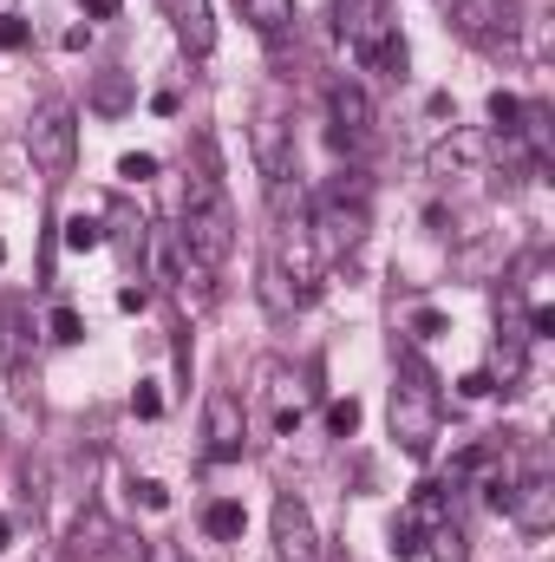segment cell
Masks as SVG:
<instances>
[{"label": "cell", "instance_id": "obj_1", "mask_svg": "<svg viewBox=\"0 0 555 562\" xmlns=\"http://www.w3.org/2000/svg\"><path fill=\"white\" fill-rule=\"evenodd\" d=\"M177 243L203 262V269H223L229 249H236V210H229V190L216 177V144L196 138V170L183 177V229Z\"/></svg>", "mask_w": 555, "mask_h": 562}, {"label": "cell", "instance_id": "obj_2", "mask_svg": "<svg viewBox=\"0 0 555 562\" xmlns=\"http://www.w3.org/2000/svg\"><path fill=\"white\" fill-rule=\"evenodd\" d=\"M438 419H444L438 373L418 360L412 347H399V386H393V438H399V451H406V458H431Z\"/></svg>", "mask_w": 555, "mask_h": 562}, {"label": "cell", "instance_id": "obj_3", "mask_svg": "<svg viewBox=\"0 0 555 562\" xmlns=\"http://www.w3.org/2000/svg\"><path fill=\"white\" fill-rule=\"evenodd\" d=\"M333 13H340L347 53H353L366 72L406 79V40H399V20H393V0H333Z\"/></svg>", "mask_w": 555, "mask_h": 562}, {"label": "cell", "instance_id": "obj_4", "mask_svg": "<svg viewBox=\"0 0 555 562\" xmlns=\"http://www.w3.org/2000/svg\"><path fill=\"white\" fill-rule=\"evenodd\" d=\"M26 157H33V170H39L46 183H66V177H72V164H79V119H72V105H39V112H33V125H26Z\"/></svg>", "mask_w": 555, "mask_h": 562}, {"label": "cell", "instance_id": "obj_5", "mask_svg": "<svg viewBox=\"0 0 555 562\" xmlns=\"http://www.w3.org/2000/svg\"><path fill=\"white\" fill-rule=\"evenodd\" d=\"M366 203L360 196H320L314 203V249H320V262H347L360 243H366Z\"/></svg>", "mask_w": 555, "mask_h": 562}, {"label": "cell", "instance_id": "obj_6", "mask_svg": "<svg viewBox=\"0 0 555 562\" xmlns=\"http://www.w3.org/2000/svg\"><path fill=\"white\" fill-rule=\"evenodd\" d=\"M451 26L471 46H510L523 26V0H451Z\"/></svg>", "mask_w": 555, "mask_h": 562}, {"label": "cell", "instance_id": "obj_7", "mask_svg": "<svg viewBox=\"0 0 555 562\" xmlns=\"http://www.w3.org/2000/svg\"><path fill=\"white\" fill-rule=\"evenodd\" d=\"M203 445H209L216 464L242 458V445H249V406H242V393L209 386V400H203Z\"/></svg>", "mask_w": 555, "mask_h": 562}, {"label": "cell", "instance_id": "obj_8", "mask_svg": "<svg viewBox=\"0 0 555 562\" xmlns=\"http://www.w3.org/2000/svg\"><path fill=\"white\" fill-rule=\"evenodd\" d=\"M327 119H333V150H366V138H373V99H366V86L333 79L327 86Z\"/></svg>", "mask_w": 555, "mask_h": 562}, {"label": "cell", "instance_id": "obj_9", "mask_svg": "<svg viewBox=\"0 0 555 562\" xmlns=\"http://www.w3.org/2000/svg\"><path fill=\"white\" fill-rule=\"evenodd\" d=\"M249 144H256V170L281 183V177H294V125H287V112H281L275 99L256 112V125H249Z\"/></svg>", "mask_w": 555, "mask_h": 562}, {"label": "cell", "instance_id": "obj_10", "mask_svg": "<svg viewBox=\"0 0 555 562\" xmlns=\"http://www.w3.org/2000/svg\"><path fill=\"white\" fill-rule=\"evenodd\" d=\"M503 517H510L523 537H550L555 530V484L543 477V471L510 477V491H503Z\"/></svg>", "mask_w": 555, "mask_h": 562}, {"label": "cell", "instance_id": "obj_11", "mask_svg": "<svg viewBox=\"0 0 555 562\" xmlns=\"http://www.w3.org/2000/svg\"><path fill=\"white\" fill-rule=\"evenodd\" d=\"M484 157H490V132H477V125H451V138L431 144L424 170H431L438 183H451V177H477Z\"/></svg>", "mask_w": 555, "mask_h": 562}, {"label": "cell", "instance_id": "obj_12", "mask_svg": "<svg viewBox=\"0 0 555 562\" xmlns=\"http://www.w3.org/2000/svg\"><path fill=\"white\" fill-rule=\"evenodd\" d=\"M275 557L281 562H320V537H314V517L294 491L275 497Z\"/></svg>", "mask_w": 555, "mask_h": 562}, {"label": "cell", "instance_id": "obj_13", "mask_svg": "<svg viewBox=\"0 0 555 562\" xmlns=\"http://www.w3.org/2000/svg\"><path fill=\"white\" fill-rule=\"evenodd\" d=\"M163 20H170V33H177V46L183 53H209L216 46V20H209V0H163Z\"/></svg>", "mask_w": 555, "mask_h": 562}, {"label": "cell", "instance_id": "obj_14", "mask_svg": "<svg viewBox=\"0 0 555 562\" xmlns=\"http://www.w3.org/2000/svg\"><path fill=\"white\" fill-rule=\"evenodd\" d=\"M209 276H216V269H203L190 249H177V262H170V281H177V301H183L190 314H209V307H216V288H209Z\"/></svg>", "mask_w": 555, "mask_h": 562}, {"label": "cell", "instance_id": "obj_15", "mask_svg": "<svg viewBox=\"0 0 555 562\" xmlns=\"http://www.w3.org/2000/svg\"><path fill=\"white\" fill-rule=\"evenodd\" d=\"M399 517L412 524L418 537H424V530H438V524L451 517V484H418V491H412V504H406Z\"/></svg>", "mask_w": 555, "mask_h": 562}, {"label": "cell", "instance_id": "obj_16", "mask_svg": "<svg viewBox=\"0 0 555 562\" xmlns=\"http://www.w3.org/2000/svg\"><path fill=\"white\" fill-rule=\"evenodd\" d=\"M236 7H242V20H249L262 40H281V33L301 20V13H294V0H236Z\"/></svg>", "mask_w": 555, "mask_h": 562}, {"label": "cell", "instance_id": "obj_17", "mask_svg": "<svg viewBox=\"0 0 555 562\" xmlns=\"http://www.w3.org/2000/svg\"><path fill=\"white\" fill-rule=\"evenodd\" d=\"M105 543H118L112 524H105V510H86V517L72 524V543H66V550H72V562H86V557H105Z\"/></svg>", "mask_w": 555, "mask_h": 562}, {"label": "cell", "instance_id": "obj_18", "mask_svg": "<svg viewBox=\"0 0 555 562\" xmlns=\"http://www.w3.org/2000/svg\"><path fill=\"white\" fill-rule=\"evenodd\" d=\"M203 530H209V537H216V543H236V537H242V530H249V510H242V504H236V497H216V504H209V510H203Z\"/></svg>", "mask_w": 555, "mask_h": 562}, {"label": "cell", "instance_id": "obj_19", "mask_svg": "<svg viewBox=\"0 0 555 562\" xmlns=\"http://www.w3.org/2000/svg\"><path fill=\"white\" fill-rule=\"evenodd\" d=\"M262 301H269V314H275V321H287V314L301 307V294H294V281L281 276V269L269 262V256H262Z\"/></svg>", "mask_w": 555, "mask_h": 562}, {"label": "cell", "instance_id": "obj_20", "mask_svg": "<svg viewBox=\"0 0 555 562\" xmlns=\"http://www.w3.org/2000/svg\"><path fill=\"white\" fill-rule=\"evenodd\" d=\"M92 112H105V119L132 112V79H125V72H99V86H92Z\"/></svg>", "mask_w": 555, "mask_h": 562}, {"label": "cell", "instance_id": "obj_21", "mask_svg": "<svg viewBox=\"0 0 555 562\" xmlns=\"http://www.w3.org/2000/svg\"><path fill=\"white\" fill-rule=\"evenodd\" d=\"M523 340H530V334H517V327L503 321V334H497V373H503V386L523 380ZM497 373H490V380H497Z\"/></svg>", "mask_w": 555, "mask_h": 562}, {"label": "cell", "instance_id": "obj_22", "mask_svg": "<svg viewBox=\"0 0 555 562\" xmlns=\"http://www.w3.org/2000/svg\"><path fill=\"white\" fill-rule=\"evenodd\" d=\"M424 550H431L438 562H471V543H464V530H457L451 517H444L438 530H424Z\"/></svg>", "mask_w": 555, "mask_h": 562}, {"label": "cell", "instance_id": "obj_23", "mask_svg": "<svg viewBox=\"0 0 555 562\" xmlns=\"http://www.w3.org/2000/svg\"><path fill=\"white\" fill-rule=\"evenodd\" d=\"M66 249H72V256H92V249H105V229H99V223L79 210V216L66 223Z\"/></svg>", "mask_w": 555, "mask_h": 562}, {"label": "cell", "instance_id": "obj_24", "mask_svg": "<svg viewBox=\"0 0 555 562\" xmlns=\"http://www.w3.org/2000/svg\"><path fill=\"white\" fill-rule=\"evenodd\" d=\"M327 431H333V438H353V431H360V400H333V406H327Z\"/></svg>", "mask_w": 555, "mask_h": 562}, {"label": "cell", "instance_id": "obj_25", "mask_svg": "<svg viewBox=\"0 0 555 562\" xmlns=\"http://www.w3.org/2000/svg\"><path fill=\"white\" fill-rule=\"evenodd\" d=\"M118 177H125V183H150V177H157V157H150V150H125V157H118Z\"/></svg>", "mask_w": 555, "mask_h": 562}, {"label": "cell", "instance_id": "obj_26", "mask_svg": "<svg viewBox=\"0 0 555 562\" xmlns=\"http://www.w3.org/2000/svg\"><path fill=\"white\" fill-rule=\"evenodd\" d=\"M53 340H59V347H79V340H86V321H79L72 307H53Z\"/></svg>", "mask_w": 555, "mask_h": 562}, {"label": "cell", "instance_id": "obj_27", "mask_svg": "<svg viewBox=\"0 0 555 562\" xmlns=\"http://www.w3.org/2000/svg\"><path fill=\"white\" fill-rule=\"evenodd\" d=\"M490 119L503 125V138L517 132V119H523V99H510V92H490Z\"/></svg>", "mask_w": 555, "mask_h": 562}, {"label": "cell", "instance_id": "obj_28", "mask_svg": "<svg viewBox=\"0 0 555 562\" xmlns=\"http://www.w3.org/2000/svg\"><path fill=\"white\" fill-rule=\"evenodd\" d=\"M418 550H424V537H418L406 517H393V557L406 562V557H418Z\"/></svg>", "mask_w": 555, "mask_h": 562}, {"label": "cell", "instance_id": "obj_29", "mask_svg": "<svg viewBox=\"0 0 555 562\" xmlns=\"http://www.w3.org/2000/svg\"><path fill=\"white\" fill-rule=\"evenodd\" d=\"M26 40H33V33H26V20H20V13H0V53H20Z\"/></svg>", "mask_w": 555, "mask_h": 562}, {"label": "cell", "instance_id": "obj_30", "mask_svg": "<svg viewBox=\"0 0 555 562\" xmlns=\"http://www.w3.org/2000/svg\"><path fill=\"white\" fill-rule=\"evenodd\" d=\"M550 334H555V307L536 301V307H530V340H550Z\"/></svg>", "mask_w": 555, "mask_h": 562}, {"label": "cell", "instance_id": "obj_31", "mask_svg": "<svg viewBox=\"0 0 555 562\" xmlns=\"http://www.w3.org/2000/svg\"><path fill=\"white\" fill-rule=\"evenodd\" d=\"M457 393H464V400H490V393H497V380H490V373H464V380H457Z\"/></svg>", "mask_w": 555, "mask_h": 562}, {"label": "cell", "instance_id": "obj_32", "mask_svg": "<svg viewBox=\"0 0 555 562\" xmlns=\"http://www.w3.org/2000/svg\"><path fill=\"white\" fill-rule=\"evenodd\" d=\"M132 413H138V419H157V413H163V400H157V386H138V393H132Z\"/></svg>", "mask_w": 555, "mask_h": 562}, {"label": "cell", "instance_id": "obj_33", "mask_svg": "<svg viewBox=\"0 0 555 562\" xmlns=\"http://www.w3.org/2000/svg\"><path fill=\"white\" fill-rule=\"evenodd\" d=\"M412 334H444V314H438V307H418V314H412Z\"/></svg>", "mask_w": 555, "mask_h": 562}, {"label": "cell", "instance_id": "obj_34", "mask_svg": "<svg viewBox=\"0 0 555 562\" xmlns=\"http://www.w3.org/2000/svg\"><path fill=\"white\" fill-rule=\"evenodd\" d=\"M138 497H144V510H170V491L163 484H138Z\"/></svg>", "mask_w": 555, "mask_h": 562}, {"label": "cell", "instance_id": "obj_35", "mask_svg": "<svg viewBox=\"0 0 555 562\" xmlns=\"http://www.w3.org/2000/svg\"><path fill=\"white\" fill-rule=\"evenodd\" d=\"M86 7H92V20H112L118 13V0H86Z\"/></svg>", "mask_w": 555, "mask_h": 562}, {"label": "cell", "instance_id": "obj_36", "mask_svg": "<svg viewBox=\"0 0 555 562\" xmlns=\"http://www.w3.org/2000/svg\"><path fill=\"white\" fill-rule=\"evenodd\" d=\"M7 543H13V524H7V517H0V550H7Z\"/></svg>", "mask_w": 555, "mask_h": 562}, {"label": "cell", "instance_id": "obj_37", "mask_svg": "<svg viewBox=\"0 0 555 562\" xmlns=\"http://www.w3.org/2000/svg\"><path fill=\"white\" fill-rule=\"evenodd\" d=\"M0 13H13V0H0Z\"/></svg>", "mask_w": 555, "mask_h": 562}, {"label": "cell", "instance_id": "obj_38", "mask_svg": "<svg viewBox=\"0 0 555 562\" xmlns=\"http://www.w3.org/2000/svg\"><path fill=\"white\" fill-rule=\"evenodd\" d=\"M0 262H7V243H0Z\"/></svg>", "mask_w": 555, "mask_h": 562}]
</instances>
